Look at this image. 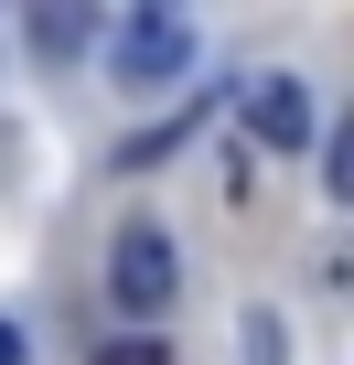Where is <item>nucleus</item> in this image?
Wrapping results in <instances>:
<instances>
[{"mask_svg":"<svg viewBox=\"0 0 354 365\" xmlns=\"http://www.w3.org/2000/svg\"><path fill=\"white\" fill-rule=\"evenodd\" d=\"M247 365H290V322L279 312H247Z\"/></svg>","mask_w":354,"mask_h":365,"instance_id":"obj_6","label":"nucleus"},{"mask_svg":"<svg viewBox=\"0 0 354 365\" xmlns=\"http://www.w3.org/2000/svg\"><path fill=\"white\" fill-rule=\"evenodd\" d=\"M86 33H97V22H86V11H33V43H43V54H76V43H86Z\"/></svg>","mask_w":354,"mask_h":365,"instance_id":"obj_5","label":"nucleus"},{"mask_svg":"<svg viewBox=\"0 0 354 365\" xmlns=\"http://www.w3.org/2000/svg\"><path fill=\"white\" fill-rule=\"evenodd\" d=\"M0 365H33V333H22L11 312H0Z\"/></svg>","mask_w":354,"mask_h":365,"instance_id":"obj_7","label":"nucleus"},{"mask_svg":"<svg viewBox=\"0 0 354 365\" xmlns=\"http://www.w3.org/2000/svg\"><path fill=\"white\" fill-rule=\"evenodd\" d=\"M236 108H247V140H269V150H311V86H301V76H258Z\"/></svg>","mask_w":354,"mask_h":365,"instance_id":"obj_3","label":"nucleus"},{"mask_svg":"<svg viewBox=\"0 0 354 365\" xmlns=\"http://www.w3.org/2000/svg\"><path fill=\"white\" fill-rule=\"evenodd\" d=\"M183 65H194V22L183 11H118L108 22V76L129 86V97H161V86H183Z\"/></svg>","mask_w":354,"mask_h":365,"instance_id":"obj_1","label":"nucleus"},{"mask_svg":"<svg viewBox=\"0 0 354 365\" xmlns=\"http://www.w3.org/2000/svg\"><path fill=\"white\" fill-rule=\"evenodd\" d=\"M86 365H172V344H161V333H108Z\"/></svg>","mask_w":354,"mask_h":365,"instance_id":"obj_4","label":"nucleus"},{"mask_svg":"<svg viewBox=\"0 0 354 365\" xmlns=\"http://www.w3.org/2000/svg\"><path fill=\"white\" fill-rule=\"evenodd\" d=\"M108 301L129 312V333H150V312L183 301V247H172L161 226H118L108 237Z\"/></svg>","mask_w":354,"mask_h":365,"instance_id":"obj_2","label":"nucleus"}]
</instances>
